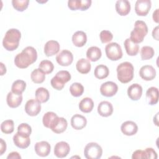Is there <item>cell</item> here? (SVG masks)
<instances>
[{
	"mask_svg": "<svg viewBox=\"0 0 159 159\" xmlns=\"http://www.w3.org/2000/svg\"><path fill=\"white\" fill-rule=\"evenodd\" d=\"M37 58V52L32 47H27L14 58L15 65L19 68H26L34 63Z\"/></svg>",
	"mask_w": 159,
	"mask_h": 159,
	"instance_id": "cell-1",
	"label": "cell"
},
{
	"mask_svg": "<svg viewBox=\"0 0 159 159\" xmlns=\"http://www.w3.org/2000/svg\"><path fill=\"white\" fill-rule=\"evenodd\" d=\"M21 33L17 29H9L2 40L4 48L8 51H14L19 47Z\"/></svg>",
	"mask_w": 159,
	"mask_h": 159,
	"instance_id": "cell-2",
	"label": "cell"
},
{
	"mask_svg": "<svg viewBox=\"0 0 159 159\" xmlns=\"http://www.w3.org/2000/svg\"><path fill=\"white\" fill-rule=\"evenodd\" d=\"M134 66L130 62H122L117 67V79L122 83L130 82L134 78Z\"/></svg>",
	"mask_w": 159,
	"mask_h": 159,
	"instance_id": "cell-3",
	"label": "cell"
},
{
	"mask_svg": "<svg viewBox=\"0 0 159 159\" xmlns=\"http://www.w3.org/2000/svg\"><path fill=\"white\" fill-rule=\"evenodd\" d=\"M148 33V27L146 23L142 20H137L134 24V29L130 33V39L135 43L143 42Z\"/></svg>",
	"mask_w": 159,
	"mask_h": 159,
	"instance_id": "cell-4",
	"label": "cell"
},
{
	"mask_svg": "<svg viewBox=\"0 0 159 159\" xmlns=\"http://www.w3.org/2000/svg\"><path fill=\"white\" fill-rule=\"evenodd\" d=\"M102 154L101 147L96 142L88 143L84 149V155L87 159H99Z\"/></svg>",
	"mask_w": 159,
	"mask_h": 159,
	"instance_id": "cell-5",
	"label": "cell"
},
{
	"mask_svg": "<svg viewBox=\"0 0 159 159\" xmlns=\"http://www.w3.org/2000/svg\"><path fill=\"white\" fill-rule=\"evenodd\" d=\"M107 57L112 61H117L122 57V50L120 45L116 42L109 43L105 47Z\"/></svg>",
	"mask_w": 159,
	"mask_h": 159,
	"instance_id": "cell-6",
	"label": "cell"
},
{
	"mask_svg": "<svg viewBox=\"0 0 159 159\" xmlns=\"http://www.w3.org/2000/svg\"><path fill=\"white\" fill-rule=\"evenodd\" d=\"M152 7L150 0H137L135 5V13L140 16H145Z\"/></svg>",
	"mask_w": 159,
	"mask_h": 159,
	"instance_id": "cell-7",
	"label": "cell"
},
{
	"mask_svg": "<svg viewBox=\"0 0 159 159\" xmlns=\"http://www.w3.org/2000/svg\"><path fill=\"white\" fill-rule=\"evenodd\" d=\"M118 91V86L116 83L112 81H107L102 83L100 87L101 94L105 97H112Z\"/></svg>",
	"mask_w": 159,
	"mask_h": 159,
	"instance_id": "cell-8",
	"label": "cell"
},
{
	"mask_svg": "<svg viewBox=\"0 0 159 159\" xmlns=\"http://www.w3.org/2000/svg\"><path fill=\"white\" fill-rule=\"evenodd\" d=\"M56 60L60 65L67 66L72 63L73 61V55L70 51L63 50L57 55Z\"/></svg>",
	"mask_w": 159,
	"mask_h": 159,
	"instance_id": "cell-9",
	"label": "cell"
},
{
	"mask_svg": "<svg viewBox=\"0 0 159 159\" xmlns=\"http://www.w3.org/2000/svg\"><path fill=\"white\" fill-rule=\"evenodd\" d=\"M41 111V104L37 99H30L25 105V111L30 116H36Z\"/></svg>",
	"mask_w": 159,
	"mask_h": 159,
	"instance_id": "cell-10",
	"label": "cell"
},
{
	"mask_svg": "<svg viewBox=\"0 0 159 159\" xmlns=\"http://www.w3.org/2000/svg\"><path fill=\"white\" fill-rule=\"evenodd\" d=\"M70 151L69 144L64 141L57 143L54 147V154L58 158L66 157Z\"/></svg>",
	"mask_w": 159,
	"mask_h": 159,
	"instance_id": "cell-11",
	"label": "cell"
},
{
	"mask_svg": "<svg viewBox=\"0 0 159 159\" xmlns=\"http://www.w3.org/2000/svg\"><path fill=\"white\" fill-rule=\"evenodd\" d=\"M34 149L37 155L42 157H45L49 155L51 150V147L48 142L41 141L37 142L35 144Z\"/></svg>",
	"mask_w": 159,
	"mask_h": 159,
	"instance_id": "cell-12",
	"label": "cell"
},
{
	"mask_svg": "<svg viewBox=\"0 0 159 159\" xmlns=\"http://www.w3.org/2000/svg\"><path fill=\"white\" fill-rule=\"evenodd\" d=\"M140 76L145 81H151L156 76V71L151 65H144L139 71Z\"/></svg>",
	"mask_w": 159,
	"mask_h": 159,
	"instance_id": "cell-13",
	"label": "cell"
},
{
	"mask_svg": "<svg viewBox=\"0 0 159 159\" xmlns=\"http://www.w3.org/2000/svg\"><path fill=\"white\" fill-rule=\"evenodd\" d=\"M120 130L124 135L132 136L137 132L138 126L135 122L131 120H127L122 123L120 127Z\"/></svg>",
	"mask_w": 159,
	"mask_h": 159,
	"instance_id": "cell-14",
	"label": "cell"
},
{
	"mask_svg": "<svg viewBox=\"0 0 159 159\" xmlns=\"http://www.w3.org/2000/svg\"><path fill=\"white\" fill-rule=\"evenodd\" d=\"M22 101V94H16L12 91L9 92L6 98V102L9 107L16 108L19 107Z\"/></svg>",
	"mask_w": 159,
	"mask_h": 159,
	"instance_id": "cell-15",
	"label": "cell"
},
{
	"mask_svg": "<svg viewBox=\"0 0 159 159\" xmlns=\"http://www.w3.org/2000/svg\"><path fill=\"white\" fill-rule=\"evenodd\" d=\"M142 87L137 83L131 84L127 89V94L133 101H138L142 95Z\"/></svg>",
	"mask_w": 159,
	"mask_h": 159,
	"instance_id": "cell-16",
	"label": "cell"
},
{
	"mask_svg": "<svg viewBox=\"0 0 159 159\" xmlns=\"http://www.w3.org/2000/svg\"><path fill=\"white\" fill-rule=\"evenodd\" d=\"M60 44L56 40H49L44 46V53L47 57H52L57 54L60 50Z\"/></svg>",
	"mask_w": 159,
	"mask_h": 159,
	"instance_id": "cell-17",
	"label": "cell"
},
{
	"mask_svg": "<svg viewBox=\"0 0 159 159\" xmlns=\"http://www.w3.org/2000/svg\"><path fill=\"white\" fill-rule=\"evenodd\" d=\"M67 126V120L64 117H58L52 125L50 129L56 134H61L66 130Z\"/></svg>",
	"mask_w": 159,
	"mask_h": 159,
	"instance_id": "cell-18",
	"label": "cell"
},
{
	"mask_svg": "<svg viewBox=\"0 0 159 159\" xmlns=\"http://www.w3.org/2000/svg\"><path fill=\"white\" fill-rule=\"evenodd\" d=\"M113 106L109 101H104L101 102L98 106V112L102 117H109L113 112Z\"/></svg>",
	"mask_w": 159,
	"mask_h": 159,
	"instance_id": "cell-19",
	"label": "cell"
},
{
	"mask_svg": "<svg viewBox=\"0 0 159 159\" xmlns=\"http://www.w3.org/2000/svg\"><path fill=\"white\" fill-rule=\"evenodd\" d=\"M87 120L86 117L82 115L76 114L72 116L71 119V125L75 130H81L86 127Z\"/></svg>",
	"mask_w": 159,
	"mask_h": 159,
	"instance_id": "cell-20",
	"label": "cell"
},
{
	"mask_svg": "<svg viewBox=\"0 0 159 159\" xmlns=\"http://www.w3.org/2000/svg\"><path fill=\"white\" fill-rule=\"evenodd\" d=\"M116 12L121 16H127L130 11V4L127 0H119L116 3Z\"/></svg>",
	"mask_w": 159,
	"mask_h": 159,
	"instance_id": "cell-21",
	"label": "cell"
},
{
	"mask_svg": "<svg viewBox=\"0 0 159 159\" xmlns=\"http://www.w3.org/2000/svg\"><path fill=\"white\" fill-rule=\"evenodd\" d=\"M13 142L16 146L20 148H26L30 143L29 137H25L17 132L13 137Z\"/></svg>",
	"mask_w": 159,
	"mask_h": 159,
	"instance_id": "cell-22",
	"label": "cell"
},
{
	"mask_svg": "<svg viewBox=\"0 0 159 159\" xmlns=\"http://www.w3.org/2000/svg\"><path fill=\"white\" fill-rule=\"evenodd\" d=\"M87 41V36L84 32L79 30L74 33L72 36V42L73 45L78 47H83Z\"/></svg>",
	"mask_w": 159,
	"mask_h": 159,
	"instance_id": "cell-23",
	"label": "cell"
},
{
	"mask_svg": "<svg viewBox=\"0 0 159 159\" xmlns=\"http://www.w3.org/2000/svg\"><path fill=\"white\" fill-rule=\"evenodd\" d=\"M127 53L130 56H135L139 51V46L137 43L133 42L130 38L126 39L124 43Z\"/></svg>",
	"mask_w": 159,
	"mask_h": 159,
	"instance_id": "cell-24",
	"label": "cell"
},
{
	"mask_svg": "<svg viewBox=\"0 0 159 159\" xmlns=\"http://www.w3.org/2000/svg\"><path fill=\"white\" fill-rule=\"evenodd\" d=\"M102 55L101 50L98 47L93 46L89 47L86 52V57L91 61H96L100 59Z\"/></svg>",
	"mask_w": 159,
	"mask_h": 159,
	"instance_id": "cell-25",
	"label": "cell"
},
{
	"mask_svg": "<svg viewBox=\"0 0 159 159\" xmlns=\"http://www.w3.org/2000/svg\"><path fill=\"white\" fill-rule=\"evenodd\" d=\"M76 68L79 73L81 74H87L91 70V65L88 60L85 58H81L77 61L76 64Z\"/></svg>",
	"mask_w": 159,
	"mask_h": 159,
	"instance_id": "cell-26",
	"label": "cell"
},
{
	"mask_svg": "<svg viewBox=\"0 0 159 159\" xmlns=\"http://www.w3.org/2000/svg\"><path fill=\"white\" fill-rule=\"evenodd\" d=\"M146 96L150 105H155L158 101V89L156 87L149 88L146 92Z\"/></svg>",
	"mask_w": 159,
	"mask_h": 159,
	"instance_id": "cell-27",
	"label": "cell"
},
{
	"mask_svg": "<svg viewBox=\"0 0 159 159\" xmlns=\"http://www.w3.org/2000/svg\"><path fill=\"white\" fill-rule=\"evenodd\" d=\"M94 107V102L90 98H84L79 103V108L81 111L84 113H89L92 111Z\"/></svg>",
	"mask_w": 159,
	"mask_h": 159,
	"instance_id": "cell-28",
	"label": "cell"
},
{
	"mask_svg": "<svg viewBox=\"0 0 159 159\" xmlns=\"http://www.w3.org/2000/svg\"><path fill=\"white\" fill-rule=\"evenodd\" d=\"M50 94L48 91L43 87L39 88L35 91V98L40 103H44L48 101Z\"/></svg>",
	"mask_w": 159,
	"mask_h": 159,
	"instance_id": "cell-29",
	"label": "cell"
},
{
	"mask_svg": "<svg viewBox=\"0 0 159 159\" xmlns=\"http://www.w3.org/2000/svg\"><path fill=\"white\" fill-rule=\"evenodd\" d=\"M94 74L95 77L98 79H104L108 76L109 70L107 66L104 65H99L95 68Z\"/></svg>",
	"mask_w": 159,
	"mask_h": 159,
	"instance_id": "cell-30",
	"label": "cell"
},
{
	"mask_svg": "<svg viewBox=\"0 0 159 159\" xmlns=\"http://www.w3.org/2000/svg\"><path fill=\"white\" fill-rule=\"evenodd\" d=\"M30 78L34 83L40 84L45 81V74L40 68H36L32 71Z\"/></svg>",
	"mask_w": 159,
	"mask_h": 159,
	"instance_id": "cell-31",
	"label": "cell"
},
{
	"mask_svg": "<svg viewBox=\"0 0 159 159\" xmlns=\"http://www.w3.org/2000/svg\"><path fill=\"white\" fill-rule=\"evenodd\" d=\"M58 116L53 112H46L42 118V122L43 125L47 127L50 129L52 125L53 124L55 119Z\"/></svg>",
	"mask_w": 159,
	"mask_h": 159,
	"instance_id": "cell-32",
	"label": "cell"
},
{
	"mask_svg": "<svg viewBox=\"0 0 159 159\" xmlns=\"http://www.w3.org/2000/svg\"><path fill=\"white\" fill-rule=\"evenodd\" d=\"M26 83L20 80L15 81L11 87V91L16 94H22L25 89Z\"/></svg>",
	"mask_w": 159,
	"mask_h": 159,
	"instance_id": "cell-33",
	"label": "cell"
},
{
	"mask_svg": "<svg viewBox=\"0 0 159 159\" xmlns=\"http://www.w3.org/2000/svg\"><path fill=\"white\" fill-rule=\"evenodd\" d=\"M70 92L74 97L81 96L84 92V87L80 83H73L70 87Z\"/></svg>",
	"mask_w": 159,
	"mask_h": 159,
	"instance_id": "cell-34",
	"label": "cell"
},
{
	"mask_svg": "<svg viewBox=\"0 0 159 159\" xmlns=\"http://www.w3.org/2000/svg\"><path fill=\"white\" fill-rule=\"evenodd\" d=\"M155 54V51L152 47L144 46L140 50V56L142 60L151 59Z\"/></svg>",
	"mask_w": 159,
	"mask_h": 159,
	"instance_id": "cell-35",
	"label": "cell"
},
{
	"mask_svg": "<svg viewBox=\"0 0 159 159\" xmlns=\"http://www.w3.org/2000/svg\"><path fill=\"white\" fill-rule=\"evenodd\" d=\"M39 68L45 73V74H50L51 73L54 69V65L52 61L48 60H42L39 65Z\"/></svg>",
	"mask_w": 159,
	"mask_h": 159,
	"instance_id": "cell-36",
	"label": "cell"
},
{
	"mask_svg": "<svg viewBox=\"0 0 159 159\" xmlns=\"http://www.w3.org/2000/svg\"><path fill=\"white\" fill-rule=\"evenodd\" d=\"M1 130L6 134L12 133L14 130V121L12 120H6L3 121L1 124Z\"/></svg>",
	"mask_w": 159,
	"mask_h": 159,
	"instance_id": "cell-37",
	"label": "cell"
},
{
	"mask_svg": "<svg viewBox=\"0 0 159 159\" xmlns=\"http://www.w3.org/2000/svg\"><path fill=\"white\" fill-rule=\"evenodd\" d=\"M29 0H12V4L13 7L17 11L22 12L25 10L29 6Z\"/></svg>",
	"mask_w": 159,
	"mask_h": 159,
	"instance_id": "cell-38",
	"label": "cell"
},
{
	"mask_svg": "<svg viewBox=\"0 0 159 159\" xmlns=\"http://www.w3.org/2000/svg\"><path fill=\"white\" fill-rule=\"evenodd\" d=\"M54 77L63 84H65L66 83L68 82L71 80L70 73L66 70L59 71L57 73L56 75Z\"/></svg>",
	"mask_w": 159,
	"mask_h": 159,
	"instance_id": "cell-39",
	"label": "cell"
},
{
	"mask_svg": "<svg viewBox=\"0 0 159 159\" xmlns=\"http://www.w3.org/2000/svg\"><path fill=\"white\" fill-rule=\"evenodd\" d=\"M17 132L25 137H29L32 133L31 127L27 123H22L17 127Z\"/></svg>",
	"mask_w": 159,
	"mask_h": 159,
	"instance_id": "cell-40",
	"label": "cell"
},
{
	"mask_svg": "<svg viewBox=\"0 0 159 159\" xmlns=\"http://www.w3.org/2000/svg\"><path fill=\"white\" fill-rule=\"evenodd\" d=\"M99 37L101 42L102 43H106L111 42L112 40L113 35L110 31L104 30L100 32Z\"/></svg>",
	"mask_w": 159,
	"mask_h": 159,
	"instance_id": "cell-41",
	"label": "cell"
},
{
	"mask_svg": "<svg viewBox=\"0 0 159 159\" xmlns=\"http://www.w3.org/2000/svg\"><path fill=\"white\" fill-rule=\"evenodd\" d=\"M81 0H69L68 1V7L71 11L80 10Z\"/></svg>",
	"mask_w": 159,
	"mask_h": 159,
	"instance_id": "cell-42",
	"label": "cell"
},
{
	"mask_svg": "<svg viewBox=\"0 0 159 159\" xmlns=\"http://www.w3.org/2000/svg\"><path fill=\"white\" fill-rule=\"evenodd\" d=\"M145 158H152V159H157V154L155 150L152 148H147L145 150Z\"/></svg>",
	"mask_w": 159,
	"mask_h": 159,
	"instance_id": "cell-43",
	"label": "cell"
},
{
	"mask_svg": "<svg viewBox=\"0 0 159 159\" xmlns=\"http://www.w3.org/2000/svg\"><path fill=\"white\" fill-rule=\"evenodd\" d=\"M50 83H51L52 86L54 89H55L57 90H59V91L61 90L64 88V86H65V84H63L61 83H60L55 77H53L52 78Z\"/></svg>",
	"mask_w": 159,
	"mask_h": 159,
	"instance_id": "cell-44",
	"label": "cell"
},
{
	"mask_svg": "<svg viewBox=\"0 0 159 159\" xmlns=\"http://www.w3.org/2000/svg\"><path fill=\"white\" fill-rule=\"evenodd\" d=\"M132 159H140V158H146L144 150H137L135 151L132 156Z\"/></svg>",
	"mask_w": 159,
	"mask_h": 159,
	"instance_id": "cell-45",
	"label": "cell"
},
{
	"mask_svg": "<svg viewBox=\"0 0 159 159\" xmlns=\"http://www.w3.org/2000/svg\"><path fill=\"white\" fill-rule=\"evenodd\" d=\"M92 1L91 0H81V11H86L89 9L91 5Z\"/></svg>",
	"mask_w": 159,
	"mask_h": 159,
	"instance_id": "cell-46",
	"label": "cell"
},
{
	"mask_svg": "<svg viewBox=\"0 0 159 159\" xmlns=\"http://www.w3.org/2000/svg\"><path fill=\"white\" fill-rule=\"evenodd\" d=\"M7 159H20L21 157L17 152H12L10 153L7 157Z\"/></svg>",
	"mask_w": 159,
	"mask_h": 159,
	"instance_id": "cell-47",
	"label": "cell"
},
{
	"mask_svg": "<svg viewBox=\"0 0 159 159\" xmlns=\"http://www.w3.org/2000/svg\"><path fill=\"white\" fill-rule=\"evenodd\" d=\"M6 150V143L2 139H1V152L0 155H2Z\"/></svg>",
	"mask_w": 159,
	"mask_h": 159,
	"instance_id": "cell-48",
	"label": "cell"
},
{
	"mask_svg": "<svg viewBox=\"0 0 159 159\" xmlns=\"http://www.w3.org/2000/svg\"><path fill=\"white\" fill-rule=\"evenodd\" d=\"M152 36L155 40H158V26H157L153 29L152 31Z\"/></svg>",
	"mask_w": 159,
	"mask_h": 159,
	"instance_id": "cell-49",
	"label": "cell"
},
{
	"mask_svg": "<svg viewBox=\"0 0 159 159\" xmlns=\"http://www.w3.org/2000/svg\"><path fill=\"white\" fill-rule=\"evenodd\" d=\"M153 20L158 23V9H157L153 13Z\"/></svg>",
	"mask_w": 159,
	"mask_h": 159,
	"instance_id": "cell-50",
	"label": "cell"
},
{
	"mask_svg": "<svg viewBox=\"0 0 159 159\" xmlns=\"http://www.w3.org/2000/svg\"><path fill=\"white\" fill-rule=\"evenodd\" d=\"M0 65H1V75L2 76L6 72V68L5 65L2 62L0 63Z\"/></svg>",
	"mask_w": 159,
	"mask_h": 159,
	"instance_id": "cell-51",
	"label": "cell"
}]
</instances>
